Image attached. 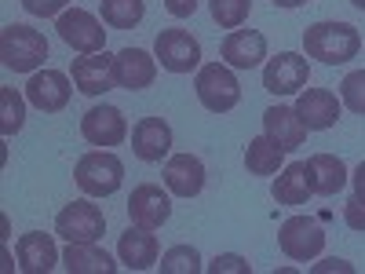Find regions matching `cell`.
I'll list each match as a JSON object with an SVG mask.
<instances>
[{
  "label": "cell",
  "mask_w": 365,
  "mask_h": 274,
  "mask_svg": "<svg viewBox=\"0 0 365 274\" xmlns=\"http://www.w3.org/2000/svg\"><path fill=\"white\" fill-rule=\"evenodd\" d=\"M344 220H347L351 230H365V201H361V198H351V201H347Z\"/></svg>",
  "instance_id": "obj_33"
},
{
  "label": "cell",
  "mask_w": 365,
  "mask_h": 274,
  "mask_svg": "<svg viewBox=\"0 0 365 274\" xmlns=\"http://www.w3.org/2000/svg\"><path fill=\"white\" fill-rule=\"evenodd\" d=\"M340 96H344V106L347 110H354V113L365 117V70H354V73L344 77Z\"/></svg>",
  "instance_id": "obj_30"
},
{
  "label": "cell",
  "mask_w": 365,
  "mask_h": 274,
  "mask_svg": "<svg viewBox=\"0 0 365 274\" xmlns=\"http://www.w3.org/2000/svg\"><path fill=\"white\" fill-rule=\"evenodd\" d=\"M158 77V55H150L143 48H120L113 55V81L117 88H128V91H143L150 88Z\"/></svg>",
  "instance_id": "obj_11"
},
{
  "label": "cell",
  "mask_w": 365,
  "mask_h": 274,
  "mask_svg": "<svg viewBox=\"0 0 365 274\" xmlns=\"http://www.w3.org/2000/svg\"><path fill=\"white\" fill-rule=\"evenodd\" d=\"M158 238H154V230H146V227H128L125 234H120V241H117V256H120V263H125L128 270H150L158 263Z\"/></svg>",
  "instance_id": "obj_21"
},
{
  "label": "cell",
  "mask_w": 365,
  "mask_h": 274,
  "mask_svg": "<svg viewBox=\"0 0 365 274\" xmlns=\"http://www.w3.org/2000/svg\"><path fill=\"white\" fill-rule=\"evenodd\" d=\"M208 11L220 29H241L252 11V0H208Z\"/></svg>",
  "instance_id": "obj_29"
},
{
  "label": "cell",
  "mask_w": 365,
  "mask_h": 274,
  "mask_svg": "<svg viewBox=\"0 0 365 274\" xmlns=\"http://www.w3.org/2000/svg\"><path fill=\"white\" fill-rule=\"evenodd\" d=\"M307 132H311V128L303 125V117L296 113V106H270V110L263 113V136L278 143L285 154L307 143Z\"/></svg>",
  "instance_id": "obj_18"
},
{
  "label": "cell",
  "mask_w": 365,
  "mask_h": 274,
  "mask_svg": "<svg viewBox=\"0 0 365 274\" xmlns=\"http://www.w3.org/2000/svg\"><path fill=\"white\" fill-rule=\"evenodd\" d=\"M296 113L303 117V125L311 132H325L340 121V99L329 88H303L296 96Z\"/></svg>",
  "instance_id": "obj_14"
},
{
  "label": "cell",
  "mask_w": 365,
  "mask_h": 274,
  "mask_svg": "<svg viewBox=\"0 0 365 274\" xmlns=\"http://www.w3.org/2000/svg\"><path fill=\"white\" fill-rule=\"evenodd\" d=\"M48 59V41L41 29L11 22L0 29V63L15 73H37Z\"/></svg>",
  "instance_id": "obj_2"
},
{
  "label": "cell",
  "mask_w": 365,
  "mask_h": 274,
  "mask_svg": "<svg viewBox=\"0 0 365 274\" xmlns=\"http://www.w3.org/2000/svg\"><path fill=\"white\" fill-rule=\"evenodd\" d=\"M205 270L208 274H252V263L245 256H237V253H220Z\"/></svg>",
  "instance_id": "obj_31"
},
{
  "label": "cell",
  "mask_w": 365,
  "mask_h": 274,
  "mask_svg": "<svg viewBox=\"0 0 365 274\" xmlns=\"http://www.w3.org/2000/svg\"><path fill=\"white\" fill-rule=\"evenodd\" d=\"M81 136L91 146H120L128 136V121L117 106H91L81 117Z\"/></svg>",
  "instance_id": "obj_13"
},
{
  "label": "cell",
  "mask_w": 365,
  "mask_h": 274,
  "mask_svg": "<svg viewBox=\"0 0 365 274\" xmlns=\"http://www.w3.org/2000/svg\"><path fill=\"white\" fill-rule=\"evenodd\" d=\"M303 51L325 66H344L361 51V37L351 22H314L303 34Z\"/></svg>",
  "instance_id": "obj_1"
},
{
  "label": "cell",
  "mask_w": 365,
  "mask_h": 274,
  "mask_svg": "<svg viewBox=\"0 0 365 274\" xmlns=\"http://www.w3.org/2000/svg\"><path fill=\"white\" fill-rule=\"evenodd\" d=\"M73 179L88 198H110V194L120 191V183H125V165H120V158L110 154V150H91V154H84L77 161Z\"/></svg>",
  "instance_id": "obj_3"
},
{
  "label": "cell",
  "mask_w": 365,
  "mask_h": 274,
  "mask_svg": "<svg viewBox=\"0 0 365 274\" xmlns=\"http://www.w3.org/2000/svg\"><path fill=\"white\" fill-rule=\"evenodd\" d=\"M146 15L143 0H103V22L113 29H135Z\"/></svg>",
  "instance_id": "obj_26"
},
{
  "label": "cell",
  "mask_w": 365,
  "mask_h": 274,
  "mask_svg": "<svg viewBox=\"0 0 365 274\" xmlns=\"http://www.w3.org/2000/svg\"><path fill=\"white\" fill-rule=\"evenodd\" d=\"M70 77H73V88L81 96H103V91H110L117 84L113 81V55L110 51H91V55L73 59Z\"/></svg>",
  "instance_id": "obj_12"
},
{
  "label": "cell",
  "mask_w": 365,
  "mask_h": 274,
  "mask_svg": "<svg viewBox=\"0 0 365 274\" xmlns=\"http://www.w3.org/2000/svg\"><path fill=\"white\" fill-rule=\"evenodd\" d=\"M194 91L208 113H230L241 103V84L227 63H205L194 77Z\"/></svg>",
  "instance_id": "obj_4"
},
{
  "label": "cell",
  "mask_w": 365,
  "mask_h": 274,
  "mask_svg": "<svg viewBox=\"0 0 365 274\" xmlns=\"http://www.w3.org/2000/svg\"><path fill=\"white\" fill-rule=\"evenodd\" d=\"M22 125H26V99L15 88H0V132H4V139L22 132Z\"/></svg>",
  "instance_id": "obj_27"
},
{
  "label": "cell",
  "mask_w": 365,
  "mask_h": 274,
  "mask_svg": "<svg viewBox=\"0 0 365 274\" xmlns=\"http://www.w3.org/2000/svg\"><path fill=\"white\" fill-rule=\"evenodd\" d=\"M168 150H172V128L165 117H143L132 128V154L139 161L154 165V161L168 158Z\"/></svg>",
  "instance_id": "obj_19"
},
{
  "label": "cell",
  "mask_w": 365,
  "mask_h": 274,
  "mask_svg": "<svg viewBox=\"0 0 365 274\" xmlns=\"http://www.w3.org/2000/svg\"><path fill=\"white\" fill-rule=\"evenodd\" d=\"M351 183H354V198H361V201H365V161L351 172Z\"/></svg>",
  "instance_id": "obj_36"
},
{
  "label": "cell",
  "mask_w": 365,
  "mask_h": 274,
  "mask_svg": "<svg viewBox=\"0 0 365 274\" xmlns=\"http://www.w3.org/2000/svg\"><path fill=\"white\" fill-rule=\"evenodd\" d=\"M161 274H201L205 263H201V253L194 245H172L165 256H161Z\"/></svg>",
  "instance_id": "obj_28"
},
{
  "label": "cell",
  "mask_w": 365,
  "mask_h": 274,
  "mask_svg": "<svg viewBox=\"0 0 365 274\" xmlns=\"http://www.w3.org/2000/svg\"><path fill=\"white\" fill-rule=\"evenodd\" d=\"M282 161H285V150L274 139H267V136L249 139V146H245V168H249V176H278Z\"/></svg>",
  "instance_id": "obj_25"
},
{
  "label": "cell",
  "mask_w": 365,
  "mask_h": 274,
  "mask_svg": "<svg viewBox=\"0 0 365 274\" xmlns=\"http://www.w3.org/2000/svg\"><path fill=\"white\" fill-rule=\"evenodd\" d=\"M172 216V198L168 191H161L158 183H139L128 198V220L135 227H146V230H158L161 223H168Z\"/></svg>",
  "instance_id": "obj_10"
},
{
  "label": "cell",
  "mask_w": 365,
  "mask_h": 274,
  "mask_svg": "<svg viewBox=\"0 0 365 274\" xmlns=\"http://www.w3.org/2000/svg\"><path fill=\"white\" fill-rule=\"evenodd\" d=\"M63 267L70 274H113L125 263H113V256L99 249V241H70L63 253Z\"/></svg>",
  "instance_id": "obj_22"
},
{
  "label": "cell",
  "mask_w": 365,
  "mask_h": 274,
  "mask_svg": "<svg viewBox=\"0 0 365 274\" xmlns=\"http://www.w3.org/2000/svg\"><path fill=\"white\" fill-rule=\"evenodd\" d=\"M55 29H58V41L70 44L81 55L106 51V29H103V22L91 15V11H84V8L63 11V15H58V22H55Z\"/></svg>",
  "instance_id": "obj_8"
},
{
  "label": "cell",
  "mask_w": 365,
  "mask_h": 274,
  "mask_svg": "<svg viewBox=\"0 0 365 274\" xmlns=\"http://www.w3.org/2000/svg\"><path fill=\"white\" fill-rule=\"evenodd\" d=\"M15 256H19V270H26V274H48L63 263V256L55 249V238L41 234V230L22 234L19 245H15Z\"/></svg>",
  "instance_id": "obj_17"
},
{
  "label": "cell",
  "mask_w": 365,
  "mask_h": 274,
  "mask_svg": "<svg viewBox=\"0 0 365 274\" xmlns=\"http://www.w3.org/2000/svg\"><path fill=\"white\" fill-rule=\"evenodd\" d=\"M26 99L44 113H58L70 103V77L63 70H37L26 84Z\"/></svg>",
  "instance_id": "obj_15"
},
{
  "label": "cell",
  "mask_w": 365,
  "mask_h": 274,
  "mask_svg": "<svg viewBox=\"0 0 365 274\" xmlns=\"http://www.w3.org/2000/svg\"><path fill=\"white\" fill-rule=\"evenodd\" d=\"M307 0H274V8H303Z\"/></svg>",
  "instance_id": "obj_37"
},
{
  "label": "cell",
  "mask_w": 365,
  "mask_h": 274,
  "mask_svg": "<svg viewBox=\"0 0 365 274\" xmlns=\"http://www.w3.org/2000/svg\"><path fill=\"white\" fill-rule=\"evenodd\" d=\"M154 55H158L161 70H168V73L201 70V44L187 29H161L154 41Z\"/></svg>",
  "instance_id": "obj_7"
},
{
  "label": "cell",
  "mask_w": 365,
  "mask_h": 274,
  "mask_svg": "<svg viewBox=\"0 0 365 274\" xmlns=\"http://www.w3.org/2000/svg\"><path fill=\"white\" fill-rule=\"evenodd\" d=\"M220 55L234 70H256L267 59V37L259 34V29H234V34H227Z\"/></svg>",
  "instance_id": "obj_16"
},
{
  "label": "cell",
  "mask_w": 365,
  "mask_h": 274,
  "mask_svg": "<svg viewBox=\"0 0 365 274\" xmlns=\"http://www.w3.org/2000/svg\"><path fill=\"white\" fill-rule=\"evenodd\" d=\"M70 0H22V8L37 19H51V15H63V8Z\"/></svg>",
  "instance_id": "obj_32"
},
{
  "label": "cell",
  "mask_w": 365,
  "mask_h": 274,
  "mask_svg": "<svg viewBox=\"0 0 365 274\" xmlns=\"http://www.w3.org/2000/svg\"><path fill=\"white\" fill-rule=\"evenodd\" d=\"M311 81V66L307 59L296 55V51H282L274 55L270 63L263 66V88L270 96H299Z\"/></svg>",
  "instance_id": "obj_9"
},
{
  "label": "cell",
  "mask_w": 365,
  "mask_h": 274,
  "mask_svg": "<svg viewBox=\"0 0 365 274\" xmlns=\"http://www.w3.org/2000/svg\"><path fill=\"white\" fill-rule=\"evenodd\" d=\"M165 8L172 19H190L197 11V0H165Z\"/></svg>",
  "instance_id": "obj_34"
},
{
  "label": "cell",
  "mask_w": 365,
  "mask_h": 274,
  "mask_svg": "<svg viewBox=\"0 0 365 274\" xmlns=\"http://www.w3.org/2000/svg\"><path fill=\"white\" fill-rule=\"evenodd\" d=\"M307 176H311V191L322 198H332L347 187V165L336 154H314L307 158Z\"/></svg>",
  "instance_id": "obj_23"
},
{
  "label": "cell",
  "mask_w": 365,
  "mask_h": 274,
  "mask_svg": "<svg viewBox=\"0 0 365 274\" xmlns=\"http://www.w3.org/2000/svg\"><path fill=\"white\" fill-rule=\"evenodd\" d=\"M165 187L175 198H197L205 191V165L194 154H172L165 161Z\"/></svg>",
  "instance_id": "obj_20"
},
{
  "label": "cell",
  "mask_w": 365,
  "mask_h": 274,
  "mask_svg": "<svg viewBox=\"0 0 365 274\" xmlns=\"http://www.w3.org/2000/svg\"><path fill=\"white\" fill-rule=\"evenodd\" d=\"M278 245L289 260L296 263H311L325 249V230L314 216H289L278 227Z\"/></svg>",
  "instance_id": "obj_5"
},
{
  "label": "cell",
  "mask_w": 365,
  "mask_h": 274,
  "mask_svg": "<svg viewBox=\"0 0 365 274\" xmlns=\"http://www.w3.org/2000/svg\"><path fill=\"white\" fill-rule=\"evenodd\" d=\"M270 194H274V201H278V205H307V198L314 194L311 191V176H307V161L285 165V172L274 179Z\"/></svg>",
  "instance_id": "obj_24"
},
{
  "label": "cell",
  "mask_w": 365,
  "mask_h": 274,
  "mask_svg": "<svg viewBox=\"0 0 365 274\" xmlns=\"http://www.w3.org/2000/svg\"><path fill=\"white\" fill-rule=\"evenodd\" d=\"M55 234L63 241H99L106 234V216L99 205H91L88 198H77L55 216Z\"/></svg>",
  "instance_id": "obj_6"
},
{
  "label": "cell",
  "mask_w": 365,
  "mask_h": 274,
  "mask_svg": "<svg viewBox=\"0 0 365 274\" xmlns=\"http://www.w3.org/2000/svg\"><path fill=\"white\" fill-rule=\"evenodd\" d=\"M325 270H344V274H351L354 267H351L347 260H322V263H314V274H325Z\"/></svg>",
  "instance_id": "obj_35"
},
{
  "label": "cell",
  "mask_w": 365,
  "mask_h": 274,
  "mask_svg": "<svg viewBox=\"0 0 365 274\" xmlns=\"http://www.w3.org/2000/svg\"><path fill=\"white\" fill-rule=\"evenodd\" d=\"M351 4H354L358 11H365V0H351Z\"/></svg>",
  "instance_id": "obj_38"
}]
</instances>
